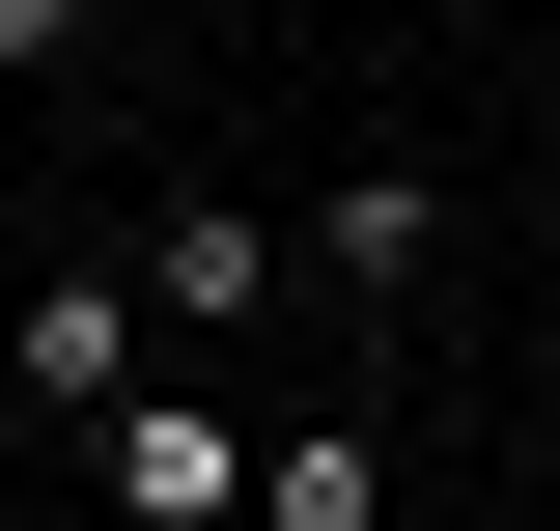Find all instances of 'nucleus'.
Returning a JSON list of instances; mask_svg holds the SVG:
<instances>
[{
    "instance_id": "obj_1",
    "label": "nucleus",
    "mask_w": 560,
    "mask_h": 531,
    "mask_svg": "<svg viewBox=\"0 0 560 531\" xmlns=\"http://www.w3.org/2000/svg\"><path fill=\"white\" fill-rule=\"evenodd\" d=\"M140 335H168V308H140V280H28V308H0V392H28V420H84V448H113V420H140Z\"/></svg>"
},
{
    "instance_id": "obj_2",
    "label": "nucleus",
    "mask_w": 560,
    "mask_h": 531,
    "mask_svg": "<svg viewBox=\"0 0 560 531\" xmlns=\"http://www.w3.org/2000/svg\"><path fill=\"white\" fill-rule=\"evenodd\" d=\"M308 280H364V308H393V280H448V168H420V140H364L337 197H308Z\"/></svg>"
},
{
    "instance_id": "obj_3",
    "label": "nucleus",
    "mask_w": 560,
    "mask_h": 531,
    "mask_svg": "<svg viewBox=\"0 0 560 531\" xmlns=\"http://www.w3.org/2000/svg\"><path fill=\"white\" fill-rule=\"evenodd\" d=\"M113 504L140 531H224V504H253V420H224V392H140L113 420Z\"/></svg>"
},
{
    "instance_id": "obj_4",
    "label": "nucleus",
    "mask_w": 560,
    "mask_h": 531,
    "mask_svg": "<svg viewBox=\"0 0 560 531\" xmlns=\"http://www.w3.org/2000/svg\"><path fill=\"white\" fill-rule=\"evenodd\" d=\"M140 308H168V335L280 308V224H253V197H168V224H140Z\"/></svg>"
},
{
    "instance_id": "obj_5",
    "label": "nucleus",
    "mask_w": 560,
    "mask_h": 531,
    "mask_svg": "<svg viewBox=\"0 0 560 531\" xmlns=\"http://www.w3.org/2000/svg\"><path fill=\"white\" fill-rule=\"evenodd\" d=\"M253 531H393V448H364V420H280V448H253Z\"/></svg>"
},
{
    "instance_id": "obj_6",
    "label": "nucleus",
    "mask_w": 560,
    "mask_h": 531,
    "mask_svg": "<svg viewBox=\"0 0 560 531\" xmlns=\"http://www.w3.org/2000/svg\"><path fill=\"white\" fill-rule=\"evenodd\" d=\"M0 84H28V0H0Z\"/></svg>"
},
{
    "instance_id": "obj_7",
    "label": "nucleus",
    "mask_w": 560,
    "mask_h": 531,
    "mask_svg": "<svg viewBox=\"0 0 560 531\" xmlns=\"http://www.w3.org/2000/svg\"><path fill=\"white\" fill-rule=\"evenodd\" d=\"M533 280H560V224H533Z\"/></svg>"
}]
</instances>
